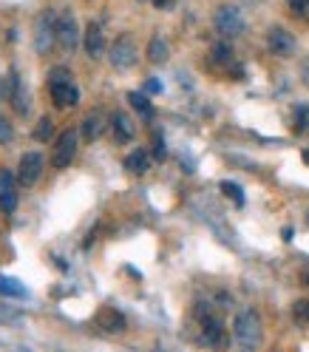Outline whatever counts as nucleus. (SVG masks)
<instances>
[{"label":"nucleus","mask_w":309,"mask_h":352,"mask_svg":"<svg viewBox=\"0 0 309 352\" xmlns=\"http://www.w3.org/2000/svg\"><path fill=\"white\" fill-rule=\"evenodd\" d=\"M49 91H52L54 105H60V108H69V105H77L80 102V88L74 85L71 74L65 72V69H54L49 74Z\"/></svg>","instance_id":"1"},{"label":"nucleus","mask_w":309,"mask_h":352,"mask_svg":"<svg viewBox=\"0 0 309 352\" xmlns=\"http://www.w3.org/2000/svg\"><path fill=\"white\" fill-rule=\"evenodd\" d=\"M233 336L241 346H247V349L258 346L261 344V318H258V313L255 310H241L233 321Z\"/></svg>","instance_id":"2"},{"label":"nucleus","mask_w":309,"mask_h":352,"mask_svg":"<svg viewBox=\"0 0 309 352\" xmlns=\"http://www.w3.org/2000/svg\"><path fill=\"white\" fill-rule=\"evenodd\" d=\"M213 26L222 37H238L244 34L247 23H244V14H241L238 6H218L213 14Z\"/></svg>","instance_id":"3"},{"label":"nucleus","mask_w":309,"mask_h":352,"mask_svg":"<svg viewBox=\"0 0 309 352\" xmlns=\"http://www.w3.org/2000/svg\"><path fill=\"white\" fill-rule=\"evenodd\" d=\"M108 57H111V65H114L117 72L134 69V65H137V57H139L134 37H130V34L117 37V40H114V46H111V52H108Z\"/></svg>","instance_id":"4"},{"label":"nucleus","mask_w":309,"mask_h":352,"mask_svg":"<svg viewBox=\"0 0 309 352\" xmlns=\"http://www.w3.org/2000/svg\"><path fill=\"white\" fill-rule=\"evenodd\" d=\"M196 318L202 321V341L207 346H218L225 341V327H222V318L213 316L210 304H196Z\"/></svg>","instance_id":"5"},{"label":"nucleus","mask_w":309,"mask_h":352,"mask_svg":"<svg viewBox=\"0 0 309 352\" xmlns=\"http://www.w3.org/2000/svg\"><path fill=\"white\" fill-rule=\"evenodd\" d=\"M57 40V14L54 12H43L34 23V49L40 54H49Z\"/></svg>","instance_id":"6"},{"label":"nucleus","mask_w":309,"mask_h":352,"mask_svg":"<svg viewBox=\"0 0 309 352\" xmlns=\"http://www.w3.org/2000/svg\"><path fill=\"white\" fill-rule=\"evenodd\" d=\"M74 153H77V134L74 131H62V134L57 137V142H54V151H52V165L54 168L71 165Z\"/></svg>","instance_id":"7"},{"label":"nucleus","mask_w":309,"mask_h":352,"mask_svg":"<svg viewBox=\"0 0 309 352\" xmlns=\"http://www.w3.org/2000/svg\"><path fill=\"white\" fill-rule=\"evenodd\" d=\"M40 173H43V157L40 153H34V151L23 153V160H20V165H17V182L23 188H32V185H37Z\"/></svg>","instance_id":"8"},{"label":"nucleus","mask_w":309,"mask_h":352,"mask_svg":"<svg viewBox=\"0 0 309 352\" xmlns=\"http://www.w3.org/2000/svg\"><path fill=\"white\" fill-rule=\"evenodd\" d=\"M57 40H60V46L65 49V52H71L77 43H80V29H77V20H74V14H60L57 17Z\"/></svg>","instance_id":"9"},{"label":"nucleus","mask_w":309,"mask_h":352,"mask_svg":"<svg viewBox=\"0 0 309 352\" xmlns=\"http://www.w3.org/2000/svg\"><path fill=\"white\" fill-rule=\"evenodd\" d=\"M267 46H270V52H273L275 57H290V54L295 52V37L286 32V29L275 26V29H270V34H267Z\"/></svg>","instance_id":"10"},{"label":"nucleus","mask_w":309,"mask_h":352,"mask_svg":"<svg viewBox=\"0 0 309 352\" xmlns=\"http://www.w3.org/2000/svg\"><path fill=\"white\" fill-rule=\"evenodd\" d=\"M0 208H3V213H14V208H17L14 173L6 168H0Z\"/></svg>","instance_id":"11"},{"label":"nucleus","mask_w":309,"mask_h":352,"mask_svg":"<svg viewBox=\"0 0 309 352\" xmlns=\"http://www.w3.org/2000/svg\"><path fill=\"white\" fill-rule=\"evenodd\" d=\"M94 324L102 329V333H122L125 329V316L119 313V310H114V307H102V310L97 313V318H94Z\"/></svg>","instance_id":"12"},{"label":"nucleus","mask_w":309,"mask_h":352,"mask_svg":"<svg viewBox=\"0 0 309 352\" xmlns=\"http://www.w3.org/2000/svg\"><path fill=\"white\" fill-rule=\"evenodd\" d=\"M82 37H85V52H88V57L97 60V57L105 52V37H102V29H100L97 23H88Z\"/></svg>","instance_id":"13"},{"label":"nucleus","mask_w":309,"mask_h":352,"mask_svg":"<svg viewBox=\"0 0 309 352\" xmlns=\"http://www.w3.org/2000/svg\"><path fill=\"white\" fill-rule=\"evenodd\" d=\"M9 74H12V97H9V100H12V105H14V111L23 117V114H29V94H26V88H23V80L17 77V72L12 69Z\"/></svg>","instance_id":"14"},{"label":"nucleus","mask_w":309,"mask_h":352,"mask_svg":"<svg viewBox=\"0 0 309 352\" xmlns=\"http://www.w3.org/2000/svg\"><path fill=\"white\" fill-rule=\"evenodd\" d=\"M111 125H114L117 142H130V140H134V134H137V128H134V122H130V117L122 114V111H117V114L111 117Z\"/></svg>","instance_id":"15"},{"label":"nucleus","mask_w":309,"mask_h":352,"mask_svg":"<svg viewBox=\"0 0 309 352\" xmlns=\"http://www.w3.org/2000/svg\"><path fill=\"white\" fill-rule=\"evenodd\" d=\"M0 296H3V298H26L29 290L17 278H12V276H0Z\"/></svg>","instance_id":"16"},{"label":"nucleus","mask_w":309,"mask_h":352,"mask_svg":"<svg viewBox=\"0 0 309 352\" xmlns=\"http://www.w3.org/2000/svg\"><path fill=\"white\" fill-rule=\"evenodd\" d=\"M82 137H85L88 142H94V140L102 137V114H88V117L82 120Z\"/></svg>","instance_id":"17"},{"label":"nucleus","mask_w":309,"mask_h":352,"mask_svg":"<svg viewBox=\"0 0 309 352\" xmlns=\"http://www.w3.org/2000/svg\"><path fill=\"white\" fill-rule=\"evenodd\" d=\"M148 60H150V63H157V65L168 60V43H165L159 34H153L150 43H148Z\"/></svg>","instance_id":"18"},{"label":"nucleus","mask_w":309,"mask_h":352,"mask_svg":"<svg viewBox=\"0 0 309 352\" xmlns=\"http://www.w3.org/2000/svg\"><path fill=\"white\" fill-rule=\"evenodd\" d=\"M148 165H150V160H148L145 151H130L128 157H125V168H128L130 173H145Z\"/></svg>","instance_id":"19"},{"label":"nucleus","mask_w":309,"mask_h":352,"mask_svg":"<svg viewBox=\"0 0 309 352\" xmlns=\"http://www.w3.org/2000/svg\"><path fill=\"white\" fill-rule=\"evenodd\" d=\"M128 102L134 105L142 117H148V120L153 117V105H150V100H148L145 94H139V91H130V94H128Z\"/></svg>","instance_id":"20"},{"label":"nucleus","mask_w":309,"mask_h":352,"mask_svg":"<svg viewBox=\"0 0 309 352\" xmlns=\"http://www.w3.org/2000/svg\"><path fill=\"white\" fill-rule=\"evenodd\" d=\"M230 60H233V52H230L227 43H216V46L210 49V63H216V65H227Z\"/></svg>","instance_id":"21"},{"label":"nucleus","mask_w":309,"mask_h":352,"mask_svg":"<svg viewBox=\"0 0 309 352\" xmlns=\"http://www.w3.org/2000/svg\"><path fill=\"white\" fill-rule=\"evenodd\" d=\"M222 190H225V196H230L236 205H244V190H241L236 182H222Z\"/></svg>","instance_id":"22"},{"label":"nucleus","mask_w":309,"mask_h":352,"mask_svg":"<svg viewBox=\"0 0 309 352\" xmlns=\"http://www.w3.org/2000/svg\"><path fill=\"white\" fill-rule=\"evenodd\" d=\"M295 131H309V105L295 108Z\"/></svg>","instance_id":"23"},{"label":"nucleus","mask_w":309,"mask_h":352,"mask_svg":"<svg viewBox=\"0 0 309 352\" xmlns=\"http://www.w3.org/2000/svg\"><path fill=\"white\" fill-rule=\"evenodd\" d=\"M34 137H37L40 142H46V140L52 137V120H49V117H43V120L37 122V131H34Z\"/></svg>","instance_id":"24"},{"label":"nucleus","mask_w":309,"mask_h":352,"mask_svg":"<svg viewBox=\"0 0 309 352\" xmlns=\"http://www.w3.org/2000/svg\"><path fill=\"white\" fill-rule=\"evenodd\" d=\"M12 140H14V131H12L9 120L0 114V145H6V142H12Z\"/></svg>","instance_id":"25"},{"label":"nucleus","mask_w":309,"mask_h":352,"mask_svg":"<svg viewBox=\"0 0 309 352\" xmlns=\"http://www.w3.org/2000/svg\"><path fill=\"white\" fill-rule=\"evenodd\" d=\"M286 6H290L293 14H301V17L309 14V0H286Z\"/></svg>","instance_id":"26"},{"label":"nucleus","mask_w":309,"mask_h":352,"mask_svg":"<svg viewBox=\"0 0 309 352\" xmlns=\"http://www.w3.org/2000/svg\"><path fill=\"white\" fill-rule=\"evenodd\" d=\"M153 157L157 160H165L168 157V151H165V140L159 134H153Z\"/></svg>","instance_id":"27"},{"label":"nucleus","mask_w":309,"mask_h":352,"mask_svg":"<svg viewBox=\"0 0 309 352\" xmlns=\"http://www.w3.org/2000/svg\"><path fill=\"white\" fill-rule=\"evenodd\" d=\"M9 97H12V74L9 77L0 74V100H9Z\"/></svg>","instance_id":"28"},{"label":"nucleus","mask_w":309,"mask_h":352,"mask_svg":"<svg viewBox=\"0 0 309 352\" xmlns=\"http://www.w3.org/2000/svg\"><path fill=\"white\" fill-rule=\"evenodd\" d=\"M145 91H148V94H159V91H162V82L150 77V80L145 82Z\"/></svg>","instance_id":"29"},{"label":"nucleus","mask_w":309,"mask_h":352,"mask_svg":"<svg viewBox=\"0 0 309 352\" xmlns=\"http://www.w3.org/2000/svg\"><path fill=\"white\" fill-rule=\"evenodd\" d=\"M150 3L157 6V9H170V6H173V0H150Z\"/></svg>","instance_id":"30"},{"label":"nucleus","mask_w":309,"mask_h":352,"mask_svg":"<svg viewBox=\"0 0 309 352\" xmlns=\"http://www.w3.org/2000/svg\"><path fill=\"white\" fill-rule=\"evenodd\" d=\"M295 313H298L301 318H306V321H309V304H298V310H295Z\"/></svg>","instance_id":"31"},{"label":"nucleus","mask_w":309,"mask_h":352,"mask_svg":"<svg viewBox=\"0 0 309 352\" xmlns=\"http://www.w3.org/2000/svg\"><path fill=\"white\" fill-rule=\"evenodd\" d=\"M306 69H309V60H306ZM304 80H306V85H309V72L304 74Z\"/></svg>","instance_id":"32"}]
</instances>
